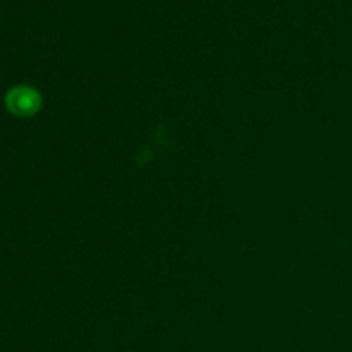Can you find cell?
Returning <instances> with one entry per match:
<instances>
[{
    "mask_svg": "<svg viewBox=\"0 0 352 352\" xmlns=\"http://www.w3.org/2000/svg\"><path fill=\"white\" fill-rule=\"evenodd\" d=\"M6 107L17 117H31L40 110L41 96L31 86H16L6 95Z\"/></svg>",
    "mask_w": 352,
    "mask_h": 352,
    "instance_id": "1",
    "label": "cell"
}]
</instances>
